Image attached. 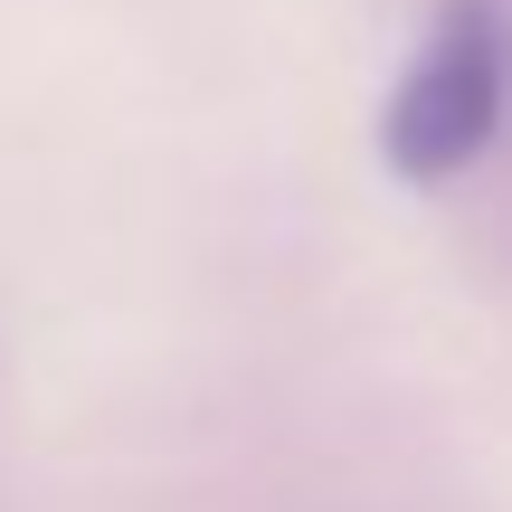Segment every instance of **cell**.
Listing matches in <instances>:
<instances>
[{"label":"cell","instance_id":"cell-1","mask_svg":"<svg viewBox=\"0 0 512 512\" xmlns=\"http://www.w3.org/2000/svg\"><path fill=\"white\" fill-rule=\"evenodd\" d=\"M503 105H512V19H503V0H446L427 48L389 86V114H380L389 171L456 181L503 133Z\"/></svg>","mask_w":512,"mask_h":512}]
</instances>
